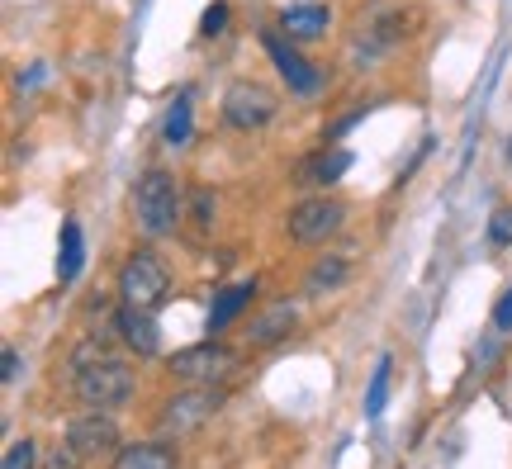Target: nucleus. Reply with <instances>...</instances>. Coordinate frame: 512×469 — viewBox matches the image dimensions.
I'll return each mask as SVG.
<instances>
[{
	"label": "nucleus",
	"instance_id": "nucleus-1",
	"mask_svg": "<svg viewBox=\"0 0 512 469\" xmlns=\"http://www.w3.org/2000/svg\"><path fill=\"white\" fill-rule=\"evenodd\" d=\"M133 214H138V233L143 237H166L181 228V190H176V181L166 176L162 166H152V171H143L138 176V190H133Z\"/></svg>",
	"mask_w": 512,
	"mask_h": 469
},
{
	"label": "nucleus",
	"instance_id": "nucleus-2",
	"mask_svg": "<svg viewBox=\"0 0 512 469\" xmlns=\"http://www.w3.org/2000/svg\"><path fill=\"white\" fill-rule=\"evenodd\" d=\"M72 389L86 408H119L133 394V370H128L124 356H95V361L76 365L72 370Z\"/></svg>",
	"mask_w": 512,
	"mask_h": 469
},
{
	"label": "nucleus",
	"instance_id": "nucleus-3",
	"mask_svg": "<svg viewBox=\"0 0 512 469\" xmlns=\"http://www.w3.org/2000/svg\"><path fill=\"white\" fill-rule=\"evenodd\" d=\"M119 299L128 308H147V313H157L171 299V271H166V261L152 247H143V252H133L124 261V271H119Z\"/></svg>",
	"mask_w": 512,
	"mask_h": 469
},
{
	"label": "nucleus",
	"instance_id": "nucleus-4",
	"mask_svg": "<svg viewBox=\"0 0 512 469\" xmlns=\"http://www.w3.org/2000/svg\"><path fill=\"white\" fill-rule=\"evenodd\" d=\"M223 408V389L219 384H190V389H181V394L166 398L162 408V441H181V436L200 432L204 422H214V413Z\"/></svg>",
	"mask_w": 512,
	"mask_h": 469
},
{
	"label": "nucleus",
	"instance_id": "nucleus-5",
	"mask_svg": "<svg viewBox=\"0 0 512 469\" xmlns=\"http://www.w3.org/2000/svg\"><path fill=\"white\" fill-rule=\"evenodd\" d=\"M280 114V95L266 86V81H233L228 91H223V124L238 128V133H256V128H266Z\"/></svg>",
	"mask_w": 512,
	"mask_h": 469
},
{
	"label": "nucleus",
	"instance_id": "nucleus-6",
	"mask_svg": "<svg viewBox=\"0 0 512 469\" xmlns=\"http://www.w3.org/2000/svg\"><path fill=\"white\" fill-rule=\"evenodd\" d=\"M342 223H347V204L332 195H313V199H299L285 218V228H290V242L299 247H318V242H328V237L342 233Z\"/></svg>",
	"mask_w": 512,
	"mask_h": 469
},
{
	"label": "nucleus",
	"instance_id": "nucleus-7",
	"mask_svg": "<svg viewBox=\"0 0 512 469\" xmlns=\"http://www.w3.org/2000/svg\"><path fill=\"white\" fill-rule=\"evenodd\" d=\"M242 356L233 346L223 342H200V346H185L171 356V375L185 379V384H223V379L238 375Z\"/></svg>",
	"mask_w": 512,
	"mask_h": 469
},
{
	"label": "nucleus",
	"instance_id": "nucleus-8",
	"mask_svg": "<svg viewBox=\"0 0 512 469\" xmlns=\"http://www.w3.org/2000/svg\"><path fill=\"white\" fill-rule=\"evenodd\" d=\"M67 441H72L86 460H95V455H110V451H119V422L110 417V408L76 413L72 422H67Z\"/></svg>",
	"mask_w": 512,
	"mask_h": 469
},
{
	"label": "nucleus",
	"instance_id": "nucleus-9",
	"mask_svg": "<svg viewBox=\"0 0 512 469\" xmlns=\"http://www.w3.org/2000/svg\"><path fill=\"white\" fill-rule=\"evenodd\" d=\"M347 171H351L347 147H318L304 162H294V185H299V190H328V185L342 181Z\"/></svg>",
	"mask_w": 512,
	"mask_h": 469
},
{
	"label": "nucleus",
	"instance_id": "nucleus-10",
	"mask_svg": "<svg viewBox=\"0 0 512 469\" xmlns=\"http://www.w3.org/2000/svg\"><path fill=\"white\" fill-rule=\"evenodd\" d=\"M261 43H266V53H271V62L280 67V76L290 81L294 95H313V91H318V72L309 67V57L299 53L294 43H285V34H280V29H271Z\"/></svg>",
	"mask_w": 512,
	"mask_h": 469
},
{
	"label": "nucleus",
	"instance_id": "nucleus-11",
	"mask_svg": "<svg viewBox=\"0 0 512 469\" xmlns=\"http://www.w3.org/2000/svg\"><path fill=\"white\" fill-rule=\"evenodd\" d=\"M114 332H119V342L133 351V356H157L162 351V327L157 318L147 313V308H119V318H114Z\"/></svg>",
	"mask_w": 512,
	"mask_h": 469
},
{
	"label": "nucleus",
	"instance_id": "nucleus-12",
	"mask_svg": "<svg viewBox=\"0 0 512 469\" xmlns=\"http://www.w3.org/2000/svg\"><path fill=\"white\" fill-rule=\"evenodd\" d=\"M332 29V10L318 5V0H299V5H285L280 10V34L290 43H313Z\"/></svg>",
	"mask_w": 512,
	"mask_h": 469
},
{
	"label": "nucleus",
	"instance_id": "nucleus-13",
	"mask_svg": "<svg viewBox=\"0 0 512 469\" xmlns=\"http://www.w3.org/2000/svg\"><path fill=\"white\" fill-rule=\"evenodd\" d=\"M294 323H299V308H294V299H275V304H266L252 318V327H247V342H252V346L285 342V337L294 332Z\"/></svg>",
	"mask_w": 512,
	"mask_h": 469
},
{
	"label": "nucleus",
	"instance_id": "nucleus-14",
	"mask_svg": "<svg viewBox=\"0 0 512 469\" xmlns=\"http://www.w3.org/2000/svg\"><path fill=\"white\" fill-rule=\"evenodd\" d=\"M110 469H176V451L166 441H133L114 451Z\"/></svg>",
	"mask_w": 512,
	"mask_h": 469
},
{
	"label": "nucleus",
	"instance_id": "nucleus-15",
	"mask_svg": "<svg viewBox=\"0 0 512 469\" xmlns=\"http://www.w3.org/2000/svg\"><path fill=\"white\" fill-rule=\"evenodd\" d=\"M347 275H351L347 256H318L309 266V275H304V294H309V299H323V294L347 285Z\"/></svg>",
	"mask_w": 512,
	"mask_h": 469
},
{
	"label": "nucleus",
	"instance_id": "nucleus-16",
	"mask_svg": "<svg viewBox=\"0 0 512 469\" xmlns=\"http://www.w3.org/2000/svg\"><path fill=\"white\" fill-rule=\"evenodd\" d=\"M252 294H256V280H238V285L219 289V299L209 308V332H223L228 323H238V313L252 304Z\"/></svg>",
	"mask_w": 512,
	"mask_h": 469
},
{
	"label": "nucleus",
	"instance_id": "nucleus-17",
	"mask_svg": "<svg viewBox=\"0 0 512 469\" xmlns=\"http://www.w3.org/2000/svg\"><path fill=\"white\" fill-rule=\"evenodd\" d=\"M214 214H219V204H214V195H209V190H190V204H185V218H190V223H185V233L195 237V242H204V237L214 233Z\"/></svg>",
	"mask_w": 512,
	"mask_h": 469
},
{
	"label": "nucleus",
	"instance_id": "nucleus-18",
	"mask_svg": "<svg viewBox=\"0 0 512 469\" xmlns=\"http://www.w3.org/2000/svg\"><path fill=\"white\" fill-rule=\"evenodd\" d=\"M76 271H81V228L62 223V285H72Z\"/></svg>",
	"mask_w": 512,
	"mask_h": 469
},
{
	"label": "nucleus",
	"instance_id": "nucleus-19",
	"mask_svg": "<svg viewBox=\"0 0 512 469\" xmlns=\"http://www.w3.org/2000/svg\"><path fill=\"white\" fill-rule=\"evenodd\" d=\"M389 370H394V356H380V365H375V379H370V394H366V413L370 417L384 413V398H389Z\"/></svg>",
	"mask_w": 512,
	"mask_h": 469
},
{
	"label": "nucleus",
	"instance_id": "nucleus-20",
	"mask_svg": "<svg viewBox=\"0 0 512 469\" xmlns=\"http://www.w3.org/2000/svg\"><path fill=\"white\" fill-rule=\"evenodd\" d=\"M166 143L171 147L190 143V100H176V105H171V114H166Z\"/></svg>",
	"mask_w": 512,
	"mask_h": 469
},
{
	"label": "nucleus",
	"instance_id": "nucleus-21",
	"mask_svg": "<svg viewBox=\"0 0 512 469\" xmlns=\"http://www.w3.org/2000/svg\"><path fill=\"white\" fill-rule=\"evenodd\" d=\"M0 469H38V446L24 436V441H10L5 446V465Z\"/></svg>",
	"mask_w": 512,
	"mask_h": 469
},
{
	"label": "nucleus",
	"instance_id": "nucleus-22",
	"mask_svg": "<svg viewBox=\"0 0 512 469\" xmlns=\"http://www.w3.org/2000/svg\"><path fill=\"white\" fill-rule=\"evenodd\" d=\"M81 465H86V455L76 451L72 441H62V446H53V451L43 455V465L38 469H81Z\"/></svg>",
	"mask_w": 512,
	"mask_h": 469
},
{
	"label": "nucleus",
	"instance_id": "nucleus-23",
	"mask_svg": "<svg viewBox=\"0 0 512 469\" xmlns=\"http://www.w3.org/2000/svg\"><path fill=\"white\" fill-rule=\"evenodd\" d=\"M489 242L494 247H512V204H498L489 218Z\"/></svg>",
	"mask_w": 512,
	"mask_h": 469
},
{
	"label": "nucleus",
	"instance_id": "nucleus-24",
	"mask_svg": "<svg viewBox=\"0 0 512 469\" xmlns=\"http://www.w3.org/2000/svg\"><path fill=\"white\" fill-rule=\"evenodd\" d=\"M494 327H498V332H512V285L498 294V304H494Z\"/></svg>",
	"mask_w": 512,
	"mask_h": 469
},
{
	"label": "nucleus",
	"instance_id": "nucleus-25",
	"mask_svg": "<svg viewBox=\"0 0 512 469\" xmlns=\"http://www.w3.org/2000/svg\"><path fill=\"white\" fill-rule=\"evenodd\" d=\"M223 19H228V5H214V10H204V34H209V38L223 34Z\"/></svg>",
	"mask_w": 512,
	"mask_h": 469
},
{
	"label": "nucleus",
	"instance_id": "nucleus-26",
	"mask_svg": "<svg viewBox=\"0 0 512 469\" xmlns=\"http://www.w3.org/2000/svg\"><path fill=\"white\" fill-rule=\"evenodd\" d=\"M0 375H5V384H15L19 379V351L15 346H5V370H0Z\"/></svg>",
	"mask_w": 512,
	"mask_h": 469
},
{
	"label": "nucleus",
	"instance_id": "nucleus-27",
	"mask_svg": "<svg viewBox=\"0 0 512 469\" xmlns=\"http://www.w3.org/2000/svg\"><path fill=\"white\" fill-rule=\"evenodd\" d=\"M508 162H512V147H508Z\"/></svg>",
	"mask_w": 512,
	"mask_h": 469
}]
</instances>
